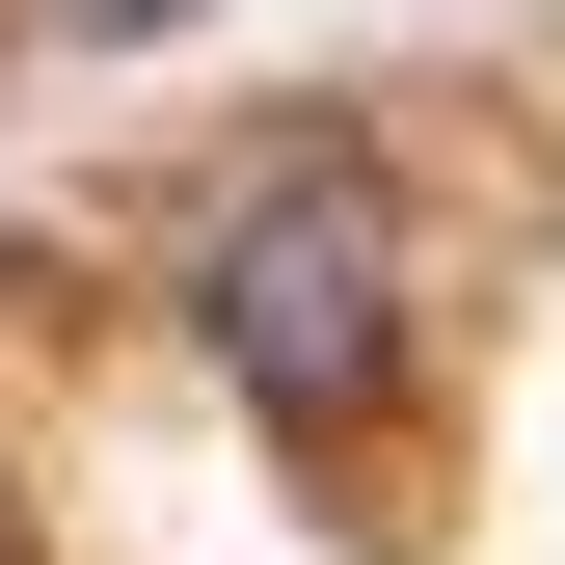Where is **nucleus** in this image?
I'll list each match as a JSON object with an SVG mask.
<instances>
[{"label": "nucleus", "instance_id": "f257e3e1", "mask_svg": "<svg viewBox=\"0 0 565 565\" xmlns=\"http://www.w3.org/2000/svg\"><path fill=\"white\" fill-rule=\"evenodd\" d=\"M404 297H431V243H404V189L350 162V135L216 216V377L269 404V431H377L404 404Z\"/></svg>", "mask_w": 565, "mask_h": 565}]
</instances>
